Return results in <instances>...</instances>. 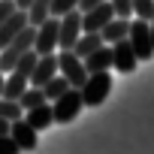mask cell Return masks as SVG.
<instances>
[{
	"label": "cell",
	"mask_w": 154,
	"mask_h": 154,
	"mask_svg": "<svg viewBox=\"0 0 154 154\" xmlns=\"http://www.w3.org/2000/svg\"><path fill=\"white\" fill-rule=\"evenodd\" d=\"M69 9H79V0H51V15H63Z\"/></svg>",
	"instance_id": "cell-21"
},
{
	"label": "cell",
	"mask_w": 154,
	"mask_h": 154,
	"mask_svg": "<svg viewBox=\"0 0 154 154\" xmlns=\"http://www.w3.org/2000/svg\"><path fill=\"white\" fill-rule=\"evenodd\" d=\"M112 18H115V6L109 3V0H103V3L91 6L88 12H82V30H100Z\"/></svg>",
	"instance_id": "cell-8"
},
{
	"label": "cell",
	"mask_w": 154,
	"mask_h": 154,
	"mask_svg": "<svg viewBox=\"0 0 154 154\" xmlns=\"http://www.w3.org/2000/svg\"><path fill=\"white\" fill-rule=\"evenodd\" d=\"M9 136L15 139L18 151H33V148H36V130L27 124V118H24V115H21V118H15V121L9 124Z\"/></svg>",
	"instance_id": "cell-9"
},
{
	"label": "cell",
	"mask_w": 154,
	"mask_h": 154,
	"mask_svg": "<svg viewBox=\"0 0 154 154\" xmlns=\"http://www.w3.org/2000/svg\"><path fill=\"white\" fill-rule=\"evenodd\" d=\"M57 33H60V18H57V15H48L42 24H36L33 48H36L39 54H45V51H57Z\"/></svg>",
	"instance_id": "cell-6"
},
{
	"label": "cell",
	"mask_w": 154,
	"mask_h": 154,
	"mask_svg": "<svg viewBox=\"0 0 154 154\" xmlns=\"http://www.w3.org/2000/svg\"><path fill=\"white\" fill-rule=\"evenodd\" d=\"M15 9H18V6H15V0H0V21H6Z\"/></svg>",
	"instance_id": "cell-24"
},
{
	"label": "cell",
	"mask_w": 154,
	"mask_h": 154,
	"mask_svg": "<svg viewBox=\"0 0 154 154\" xmlns=\"http://www.w3.org/2000/svg\"><path fill=\"white\" fill-rule=\"evenodd\" d=\"M133 18H154V0H133Z\"/></svg>",
	"instance_id": "cell-20"
},
{
	"label": "cell",
	"mask_w": 154,
	"mask_h": 154,
	"mask_svg": "<svg viewBox=\"0 0 154 154\" xmlns=\"http://www.w3.org/2000/svg\"><path fill=\"white\" fill-rule=\"evenodd\" d=\"M79 91H82L85 106H103L106 97H109V91H112V75H109V69L88 72V82H85Z\"/></svg>",
	"instance_id": "cell-3"
},
{
	"label": "cell",
	"mask_w": 154,
	"mask_h": 154,
	"mask_svg": "<svg viewBox=\"0 0 154 154\" xmlns=\"http://www.w3.org/2000/svg\"><path fill=\"white\" fill-rule=\"evenodd\" d=\"M109 3L115 6V15H121V18H133V0H109Z\"/></svg>",
	"instance_id": "cell-22"
},
{
	"label": "cell",
	"mask_w": 154,
	"mask_h": 154,
	"mask_svg": "<svg viewBox=\"0 0 154 154\" xmlns=\"http://www.w3.org/2000/svg\"><path fill=\"white\" fill-rule=\"evenodd\" d=\"M82 109H85V100H82V91H79V88H66L57 100H51L54 124H69V121H75Z\"/></svg>",
	"instance_id": "cell-1"
},
{
	"label": "cell",
	"mask_w": 154,
	"mask_h": 154,
	"mask_svg": "<svg viewBox=\"0 0 154 154\" xmlns=\"http://www.w3.org/2000/svg\"><path fill=\"white\" fill-rule=\"evenodd\" d=\"M51 75H57V51H45V54H39V60H36V66H33V72H30V85L42 88Z\"/></svg>",
	"instance_id": "cell-10"
},
{
	"label": "cell",
	"mask_w": 154,
	"mask_h": 154,
	"mask_svg": "<svg viewBox=\"0 0 154 154\" xmlns=\"http://www.w3.org/2000/svg\"><path fill=\"white\" fill-rule=\"evenodd\" d=\"M15 151H18L15 139H12L9 133H0V154H15Z\"/></svg>",
	"instance_id": "cell-23"
},
{
	"label": "cell",
	"mask_w": 154,
	"mask_h": 154,
	"mask_svg": "<svg viewBox=\"0 0 154 154\" xmlns=\"http://www.w3.org/2000/svg\"><path fill=\"white\" fill-rule=\"evenodd\" d=\"M24 118H27V124L39 133V130H45V127H51L54 124V112H51V103L45 100V103H39V106H33V109H27L24 112Z\"/></svg>",
	"instance_id": "cell-12"
},
{
	"label": "cell",
	"mask_w": 154,
	"mask_h": 154,
	"mask_svg": "<svg viewBox=\"0 0 154 154\" xmlns=\"http://www.w3.org/2000/svg\"><path fill=\"white\" fill-rule=\"evenodd\" d=\"M133 51L139 60H151L154 57V39H151V24L145 18H130V33H127Z\"/></svg>",
	"instance_id": "cell-4"
},
{
	"label": "cell",
	"mask_w": 154,
	"mask_h": 154,
	"mask_svg": "<svg viewBox=\"0 0 154 154\" xmlns=\"http://www.w3.org/2000/svg\"><path fill=\"white\" fill-rule=\"evenodd\" d=\"M85 69L88 72H100V69H112V45L103 42L97 51H91L85 57Z\"/></svg>",
	"instance_id": "cell-15"
},
{
	"label": "cell",
	"mask_w": 154,
	"mask_h": 154,
	"mask_svg": "<svg viewBox=\"0 0 154 154\" xmlns=\"http://www.w3.org/2000/svg\"><path fill=\"white\" fill-rule=\"evenodd\" d=\"M18 103H21V109L27 112V109H33V106L45 103V91H42V88H36V85H27V88H24V94L18 97Z\"/></svg>",
	"instance_id": "cell-19"
},
{
	"label": "cell",
	"mask_w": 154,
	"mask_h": 154,
	"mask_svg": "<svg viewBox=\"0 0 154 154\" xmlns=\"http://www.w3.org/2000/svg\"><path fill=\"white\" fill-rule=\"evenodd\" d=\"M66 88H72V85H69V82L63 79L60 72H57V75H51V79H48V82L42 85V91H45V100H48V103H51V100H57V97H60V94H63Z\"/></svg>",
	"instance_id": "cell-18"
},
{
	"label": "cell",
	"mask_w": 154,
	"mask_h": 154,
	"mask_svg": "<svg viewBox=\"0 0 154 154\" xmlns=\"http://www.w3.org/2000/svg\"><path fill=\"white\" fill-rule=\"evenodd\" d=\"M9 124H12L9 118H3V115H0V133H9Z\"/></svg>",
	"instance_id": "cell-26"
},
{
	"label": "cell",
	"mask_w": 154,
	"mask_h": 154,
	"mask_svg": "<svg viewBox=\"0 0 154 154\" xmlns=\"http://www.w3.org/2000/svg\"><path fill=\"white\" fill-rule=\"evenodd\" d=\"M136 63H139V57H136L130 39H118V42H112V66H115L118 72L127 75V72L136 69Z\"/></svg>",
	"instance_id": "cell-7"
},
{
	"label": "cell",
	"mask_w": 154,
	"mask_h": 154,
	"mask_svg": "<svg viewBox=\"0 0 154 154\" xmlns=\"http://www.w3.org/2000/svg\"><path fill=\"white\" fill-rule=\"evenodd\" d=\"M60 18V33H57V48H72L75 39L82 36V12L79 9H69Z\"/></svg>",
	"instance_id": "cell-5"
},
{
	"label": "cell",
	"mask_w": 154,
	"mask_h": 154,
	"mask_svg": "<svg viewBox=\"0 0 154 154\" xmlns=\"http://www.w3.org/2000/svg\"><path fill=\"white\" fill-rule=\"evenodd\" d=\"M57 72L72 85V88H82L88 82V69H85V60L75 54L72 48H57Z\"/></svg>",
	"instance_id": "cell-2"
},
{
	"label": "cell",
	"mask_w": 154,
	"mask_h": 154,
	"mask_svg": "<svg viewBox=\"0 0 154 154\" xmlns=\"http://www.w3.org/2000/svg\"><path fill=\"white\" fill-rule=\"evenodd\" d=\"M148 24H151V39H154V18H151V21H148Z\"/></svg>",
	"instance_id": "cell-29"
},
{
	"label": "cell",
	"mask_w": 154,
	"mask_h": 154,
	"mask_svg": "<svg viewBox=\"0 0 154 154\" xmlns=\"http://www.w3.org/2000/svg\"><path fill=\"white\" fill-rule=\"evenodd\" d=\"M27 85H30V79H27L24 72L9 69V72L3 75V91H0V94H3L6 100H18V97L24 94V88H27Z\"/></svg>",
	"instance_id": "cell-13"
},
{
	"label": "cell",
	"mask_w": 154,
	"mask_h": 154,
	"mask_svg": "<svg viewBox=\"0 0 154 154\" xmlns=\"http://www.w3.org/2000/svg\"><path fill=\"white\" fill-rule=\"evenodd\" d=\"M24 12H27V21L36 27V24H42V21L51 15V0H30V6H27Z\"/></svg>",
	"instance_id": "cell-17"
},
{
	"label": "cell",
	"mask_w": 154,
	"mask_h": 154,
	"mask_svg": "<svg viewBox=\"0 0 154 154\" xmlns=\"http://www.w3.org/2000/svg\"><path fill=\"white\" fill-rule=\"evenodd\" d=\"M127 33H130V18H121V15H115L112 21H106L103 27H100V36H103V42H118V39H127Z\"/></svg>",
	"instance_id": "cell-14"
},
{
	"label": "cell",
	"mask_w": 154,
	"mask_h": 154,
	"mask_svg": "<svg viewBox=\"0 0 154 154\" xmlns=\"http://www.w3.org/2000/svg\"><path fill=\"white\" fill-rule=\"evenodd\" d=\"M103 45V36H100V30H82V36L75 39V45H72V51L79 54L82 60L91 54V51H97Z\"/></svg>",
	"instance_id": "cell-16"
},
{
	"label": "cell",
	"mask_w": 154,
	"mask_h": 154,
	"mask_svg": "<svg viewBox=\"0 0 154 154\" xmlns=\"http://www.w3.org/2000/svg\"><path fill=\"white\" fill-rule=\"evenodd\" d=\"M15 6H18V9H27V6H30V0H15Z\"/></svg>",
	"instance_id": "cell-27"
},
{
	"label": "cell",
	"mask_w": 154,
	"mask_h": 154,
	"mask_svg": "<svg viewBox=\"0 0 154 154\" xmlns=\"http://www.w3.org/2000/svg\"><path fill=\"white\" fill-rule=\"evenodd\" d=\"M97 3H103V0H79V12H88V9L97 6Z\"/></svg>",
	"instance_id": "cell-25"
},
{
	"label": "cell",
	"mask_w": 154,
	"mask_h": 154,
	"mask_svg": "<svg viewBox=\"0 0 154 154\" xmlns=\"http://www.w3.org/2000/svg\"><path fill=\"white\" fill-rule=\"evenodd\" d=\"M27 24H30V21H27V12H24V9H15L6 21H0V48H3L6 42H12L15 33H21Z\"/></svg>",
	"instance_id": "cell-11"
},
{
	"label": "cell",
	"mask_w": 154,
	"mask_h": 154,
	"mask_svg": "<svg viewBox=\"0 0 154 154\" xmlns=\"http://www.w3.org/2000/svg\"><path fill=\"white\" fill-rule=\"evenodd\" d=\"M3 75H6V72H3V66H0V91H3Z\"/></svg>",
	"instance_id": "cell-28"
}]
</instances>
